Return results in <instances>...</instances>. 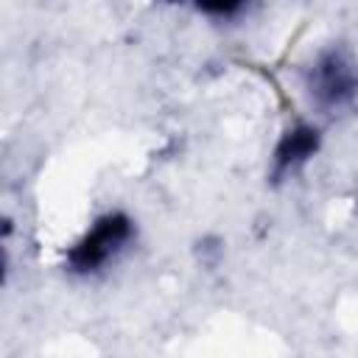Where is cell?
Here are the masks:
<instances>
[{
    "instance_id": "cell-1",
    "label": "cell",
    "mask_w": 358,
    "mask_h": 358,
    "mask_svg": "<svg viewBox=\"0 0 358 358\" xmlns=\"http://www.w3.org/2000/svg\"><path fill=\"white\" fill-rule=\"evenodd\" d=\"M134 238V221L120 213H103L92 221V227L67 249L64 255V268L70 274L78 277H90L98 274L101 268H106Z\"/></svg>"
},
{
    "instance_id": "cell-2",
    "label": "cell",
    "mask_w": 358,
    "mask_h": 358,
    "mask_svg": "<svg viewBox=\"0 0 358 358\" xmlns=\"http://www.w3.org/2000/svg\"><path fill=\"white\" fill-rule=\"evenodd\" d=\"M305 87L316 106L322 109H341L358 92V64L350 50L327 48L322 50L313 64L308 67Z\"/></svg>"
},
{
    "instance_id": "cell-3",
    "label": "cell",
    "mask_w": 358,
    "mask_h": 358,
    "mask_svg": "<svg viewBox=\"0 0 358 358\" xmlns=\"http://www.w3.org/2000/svg\"><path fill=\"white\" fill-rule=\"evenodd\" d=\"M322 145V134L316 126L310 123H294L282 131V137L277 140L274 151H271V168H268V176L271 182H285L288 176H294L299 168H305L316 151Z\"/></svg>"
},
{
    "instance_id": "cell-4",
    "label": "cell",
    "mask_w": 358,
    "mask_h": 358,
    "mask_svg": "<svg viewBox=\"0 0 358 358\" xmlns=\"http://www.w3.org/2000/svg\"><path fill=\"white\" fill-rule=\"evenodd\" d=\"M243 6L241 3H199V11H204V14H213V17H235L238 11H241Z\"/></svg>"
}]
</instances>
